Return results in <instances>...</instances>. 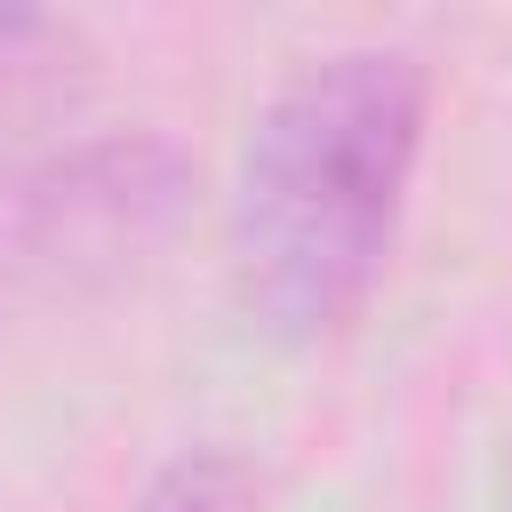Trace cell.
<instances>
[{
    "mask_svg": "<svg viewBox=\"0 0 512 512\" xmlns=\"http://www.w3.org/2000/svg\"><path fill=\"white\" fill-rule=\"evenodd\" d=\"M424 144V72L400 48L304 64L256 120L232 200L240 296L272 336H328L376 288Z\"/></svg>",
    "mask_w": 512,
    "mask_h": 512,
    "instance_id": "cell-1",
    "label": "cell"
},
{
    "mask_svg": "<svg viewBox=\"0 0 512 512\" xmlns=\"http://www.w3.org/2000/svg\"><path fill=\"white\" fill-rule=\"evenodd\" d=\"M184 200L160 136H104L0 184V288H72L136 264Z\"/></svg>",
    "mask_w": 512,
    "mask_h": 512,
    "instance_id": "cell-2",
    "label": "cell"
},
{
    "mask_svg": "<svg viewBox=\"0 0 512 512\" xmlns=\"http://www.w3.org/2000/svg\"><path fill=\"white\" fill-rule=\"evenodd\" d=\"M72 64V24L40 16V8H0V120L32 112L48 88H64Z\"/></svg>",
    "mask_w": 512,
    "mask_h": 512,
    "instance_id": "cell-3",
    "label": "cell"
},
{
    "mask_svg": "<svg viewBox=\"0 0 512 512\" xmlns=\"http://www.w3.org/2000/svg\"><path fill=\"white\" fill-rule=\"evenodd\" d=\"M256 464L248 456H232V448H192V456H176L152 488H144V504L136 512H256Z\"/></svg>",
    "mask_w": 512,
    "mask_h": 512,
    "instance_id": "cell-4",
    "label": "cell"
}]
</instances>
